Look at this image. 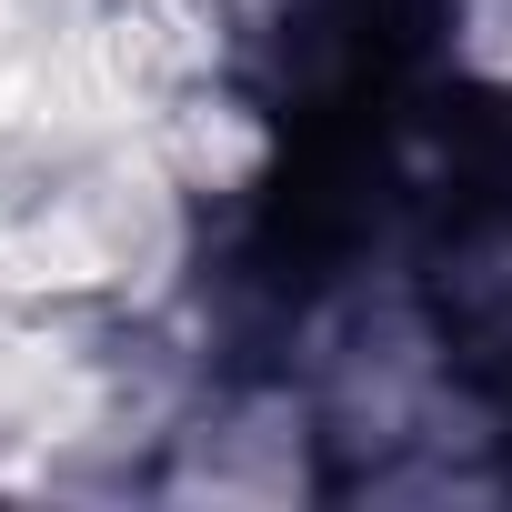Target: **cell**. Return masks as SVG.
I'll return each instance as SVG.
<instances>
[{"label": "cell", "mask_w": 512, "mask_h": 512, "mask_svg": "<svg viewBox=\"0 0 512 512\" xmlns=\"http://www.w3.org/2000/svg\"><path fill=\"white\" fill-rule=\"evenodd\" d=\"M151 502H191V512H292V502H332V432L302 372H201L181 392V412L161 422L151 452Z\"/></svg>", "instance_id": "6da1fadb"}, {"label": "cell", "mask_w": 512, "mask_h": 512, "mask_svg": "<svg viewBox=\"0 0 512 512\" xmlns=\"http://www.w3.org/2000/svg\"><path fill=\"white\" fill-rule=\"evenodd\" d=\"M151 141H161V161L181 171V191H191L211 221L251 211V201L272 191V171H282V121H272V101L251 91L241 71L191 81V91L151 121Z\"/></svg>", "instance_id": "7a4b0ae2"}, {"label": "cell", "mask_w": 512, "mask_h": 512, "mask_svg": "<svg viewBox=\"0 0 512 512\" xmlns=\"http://www.w3.org/2000/svg\"><path fill=\"white\" fill-rule=\"evenodd\" d=\"M422 292H432V312H442V332L462 342L472 372L512 362V221H472V231H452V241L432 251Z\"/></svg>", "instance_id": "3957f363"}, {"label": "cell", "mask_w": 512, "mask_h": 512, "mask_svg": "<svg viewBox=\"0 0 512 512\" xmlns=\"http://www.w3.org/2000/svg\"><path fill=\"white\" fill-rule=\"evenodd\" d=\"M442 71L482 101H512V0H442Z\"/></svg>", "instance_id": "277c9868"}]
</instances>
